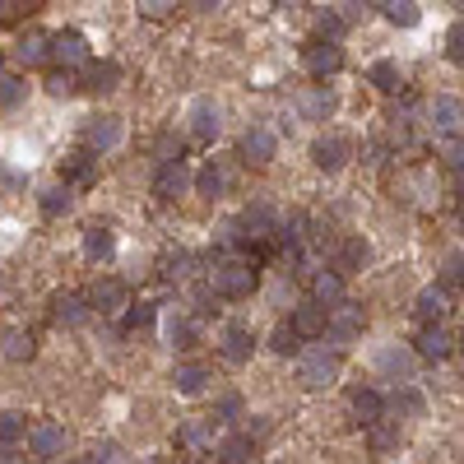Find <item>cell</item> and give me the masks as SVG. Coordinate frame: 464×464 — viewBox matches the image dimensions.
Masks as SVG:
<instances>
[{
  "mask_svg": "<svg viewBox=\"0 0 464 464\" xmlns=\"http://www.w3.org/2000/svg\"><path fill=\"white\" fill-rule=\"evenodd\" d=\"M311 158H316L320 172H339L344 162L353 158V144L344 140V135H320V140L311 144Z\"/></svg>",
  "mask_w": 464,
  "mask_h": 464,
  "instance_id": "7c38bea8",
  "label": "cell"
},
{
  "mask_svg": "<svg viewBox=\"0 0 464 464\" xmlns=\"http://www.w3.org/2000/svg\"><path fill=\"white\" fill-rule=\"evenodd\" d=\"M275 149H279V140H275V130H269V126H251L247 135H241V158L256 162V168L275 158Z\"/></svg>",
  "mask_w": 464,
  "mask_h": 464,
  "instance_id": "9a60e30c",
  "label": "cell"
},
{
  "mask_svg": "<svg viewBox=\"0 0 464 464\" xmlns=\"http://www.w3.org/2000/svg\"><path fill=\"white\" fill-rule=\"evenodd\" d=\"M84 460H121V451H117V442H102V446H93Z\"/></svg>",
  "mask_w": 464,
  "mask_h": 464,
  "instance_id": "f5cc1de1",
  "label": "cell"
},
{
  "mask_svg": "<svg viewBox=\"0 0 464 464\" xmlns=\"http://www.w3.org/2000/svg\"><path fill=\"white\" fill-rule=\"evenodd\" d=\"M446 51H451V61L464 66V23H455V29L446 33Z\"/></svg>",
  "mask_w": 464,
  "mask_h": 464,
  "instance_id": "816d5d0a",
  "label": "cell"
},
{
  "mask_svg": "<svg viewBox=\"0 0 464 464\" xmlns=\"http://www.w3.org/2000/svg\"><path fill=\"white\" fill-rule=\"evenodd\" d=\"M196 265H200V256H190V251H177V256H168L162 260V284H190L196 279Z\"/></svg>",
  "mask_w": 464,
  "mask_h": 464,
  "instance_id": "4316f807",
  "label": "cell"
},
{
  "mask_svg": "<svg viewBox=\"0 0 464 464\" xmlns=\"http://www.w3.org/2000/svg\"><path fill=\"white\" fill-rule=\"evenodd\" d=\"M335 112V93L330 89H311V93H302V117L307 121H325Z\"/></svg>",
  "mask_w": 464,
  "mask_h": 464,
  "instance_id": "e575fe53",
  "label": "cell"
},
{
  "mask_svg": "<svg viewBox=\"0 0 464 464\" xmlns=\"http://www.w3.org/2000/svg\"><path fill=\"white\" fill-rule=\"evenodd\" d=\"M237 414H241V399H237V395H223V399H218V408H214L218 423H232Z\"/></svg>",
  "mask_w": 464,
  "mask_h": 464,
  "instance_id": "681fc988",
  "label": "cell"
},
{
  "mask_svg": "<svg viewBox=\"0 0 464 464\" xmlns=\"http://www.w3.org/2000/svg\"><path fill=\"white\" fill-rule=\"evenodd\" d=\"M293 325H297V335L302 339H325V325H330V311H325V302H302V307H293Z\"/></svg>",
  "mask_w": 464,
  "mask_h": 464,
  "instance_id": "5bb4252c",
  "label": "cell"
},
{
  "mask_svg": "<svg viewBox=\"0 0 464 464\" xmlns=\"http://www.w3.org/2000/svg\"><path fill=\"white\" fill-rule=\"evenodd\" d=\"M311 297L325 302V307H335L344 297V275H339V269H316V275H311Z\"/></svg>",
  "mask_w": 464,
  "mask_h": 464,
  "instance_id": "603a6c76",
  "label": "cell"
},
{
  "mask_svg": "<svg viewBox=\"0 0 464 464\" xmlns=\"http://www.w3.org/2000/svg\"><path fill=\"white\" fill-rule=\"evenodd\" d=\"M297 381H302L307 390H325L339 381V348H307L302 363H297Z\"/></svg>",
  "mask_w": 464,
  "mask_h": 464,
  "instance_id": "7a4b0ae2",
  "label": "cell"
},
{
  "mask_svg": "<svg viewBox=\"0 0 464 464\" xmlns=\"http://www.w3.org/2000/svg\"><path fill=\"white\" fill-rule=\"evenodd\" d=\"M446 311H451V288H423L418 293V302H414V316L418 320H446Z\"/></svg>",
  "mask_w": 464,
  "mask_h": 464,
  "instance_id": "44dd1931",
  "label": "cell"
},
{
  "mask_svg": "<svg viewBox=\"0 0 464 464\" xmlns=\"http://www.w3.org/2000/svg\"><path fill=\"white\" fill-rule=\"evenodd\" d=\"M302 61H307L311 74H335V70L344 66V51L335 47V38H325V42H311V47L302 51Z\"/></svg>",
  "mask_w": 464,
  "mask_h": 464,
  "instance_id": "2e32d148",
  "label": "cell"
},
{
  "mask_svg": "<svg viewBox=\"0 0 464 464\" xmlns=\"http://www.w3.org/2000/svg\"><path fill=\"white\" fill-rule=\"evenodd\" d=\"M196 186H200V196H209V200L228 196V186H232V168H228V162H218V158H209L205 168H200V177H196Z\"/></svg>",
  "mask_w": 464,
  "mask_h": 464,
  "instance_id": "d6986e66",
  "label": "cell"
},
{
  "mask_svg": "<svg viewBox=\"0 0 464 464\" xmlns=\"http://www.w3.org/2000/svg\"><path fill=\"white\" fill-rule=\"evenodd\" d=\"M367 5H376L390 23H399V29H414V23H418V5H414V0H367Z\"/></svg>",
  "mask_w": 464,
  "mask_h": 464,
  "instance_id": "4dcf8cb0",
  "label": "cell"
},
{
  "mask_svg": "<svg viewBox=\"0 0 464 464\" xmlns=\"http://www.w3.org/2000/svg\"><path fill=\"white\" fill-rule=\"evenodd\" d=\"M112 251H117V232L102 228V223H93V228L84 232V256L98 265V260H112Z\"/></svg>",
  "mask_w": 464,
  "mask_h": 464,
  "instance_id": "484cf974",
  "label": "cell"
},
{
  "mask_svg": "<svg viewBox=\"0 0 464 464\" xmlns=\"http://www.w3.org/2000/svg\"><path fill=\"white\" fill-rule=\"evenodd\" d=\"M33 348H38V339L29 330H5V335H0V353H5L10 363H29Z\"/></svg>",
  "mask_w": 464,
  "mask_h": 464,
  "instance_id": "f546056e",
  "label": "cell"
},
{
  "mask_svg": "<svg viewBox=\"0 0 464 464\" xmlns=\"http://www.w3.org/2000/svg\"><path fill=\"white\" fill-rule=\"evenodd\" d=\"M29 451H33L38 460H61V455H66V427L38 423V427L29 432Z\"/></svg>",
  "mask_w": 464,
  "mask_h": 464,
  "instance_id": "4fadbf2b",
  "label": "cell"
},
{
  "mask_svg": "<svg viewBox=\"0 0 464 464\" xmlns=\"http://www.w3.org/2000/svg\"><path fill=\"white\" fill-rule=\"evenodd\" d=\"M353 414H358L363 427H372L376 418H386L390 408H386V399H381L376 390H353Z\"/></svg>",
  "mask_w": 464,
  "mask_h": 464,
  "instance_id": "f1b7e54d",
  "label": "cell"
},
{
  "mask_svg": "<svg viewBox=\"0 0 464 464\" xmlns=\"http://www.w3.org/2000/svg\"><path fill=\"white\" fill-rule=\"evenodd\" d=\"M177 10V0H140V14L144 19H162V14H172Z\"/></svg>",
  "mask_w": 464,
  "mask_h": 464,
  "instance_id": "f907efd6",
  "label": "cell"
},
{
  "mask_svg": "<svg viewBox=\"0 0 464 464\" xmlns=\"http://www.w3.org/2000/svg\"><path fill=\"white\" fill-rule=\"evenodd\" d=\"M376 367L386 372L390 381H414V353H404V348H386L376 358Z\"/></svg>",
  "mask_w": 464,
  "mask_h": 464,
  "instance_id": "83f0119b",
  "label": "cell"
},
{
  "mask_svg": "<svg viewBox=\"0 0 464 464\" xmlns=\"http://www.w3.org/2000/svg\"><path fill=\"white\" fill-rule=\"evenodd\" d=\"M218 107L209 98H200L196 107H190V140H200V144H214V135H218Z\"/></svg>",
  "mask_w": 464,
  "mask_h": 464,
  "instance_id": "e0dca14e",
  "label": "cell"
},
{
  "mask_svg": "<svg viewBox=\"0 0 464 464\" xmlns=\"http://www.w3.org/2000/svg\"><path fill=\"white\" fill-rule=\"evenodd\" d=\"M47 89L57 93V98H66V93H74V89H79V79H74V70H61V66H57V74L47 79Z\"/></svg>",
  "mask_w": 464,
  "mask_h": 464,
  "instance_id": "bcb514c9",
  "label": "cell"
},
{
  "mask_svg": "<svg viewBox=\"0 0 464 464\" xmlns=\"http://www.w3.org/2000/svg\"><path fill=\"white\" fill-rule=\"evenodd\" d=\"M190 5H196V10H214V5H218V0H190Z\"/></svg>",
  "mask_w": 464,
  "mask_h": 464,
  "instance_id": "11a10c76",
  "label": "cell"
},
{
  "mask_svg": "<svg viewBox=\"0 0 464 464\" xmlns=\"http://www.w3.org/2000/svg\"><path fill=\"white\" fill-rule=\"evenodd\" d=\"M51 66H61V70H79V66H89V38L84 33H57L51 38Z\"/></svg>",
  "mask_w": 464,
  "mask_h": 464,
  "instance_id": "8992f818",
  "label": "cell"
},
{
  "mask_svg": "<svg viewBox=\"0 0 464 464\" xmlns=\"http://www.w3.org/2000/svg\"><path fill=\"white\" fill-rule=\"evenodd\" d=\"M89 297L84 293H57L51 297V325H66V330H79L89 320Z\"/></svg>",
  "mask_w": 464,
  "mask_h": 464,
  "instance_id": "9c48e42d",
  "label": "cell"
},
{
  "mask_svg": "<svg viewBox=\"0 0 464 464\" xmlns=\"http://www.w3.org/2000/svg\"><path fill=\"white\" fill-rule=\"evenodd\" d=\"M344 29H348V23H344L339 14H320V19H316V33H320V38H339Z\"/></svg>",
  "mask_w": 464,
  "mask_h": 464,
  "instance_id": "c3c4849f",
  "label": "cell"
},
{
  "mask_svg": "<svg viewBox=\"0 0 464 464\" xmlns=\"http://www.w3.org/2000/svg\"><path fill=\"white\" fill-rule=\"evenodd\" d=\"M5 5H10V0H0V10H5Z\"/></svg>",
  "mask_w": 464,
  "mask_h": 464,
  "instance_id": "91938a15",
  "label": "cell"
},
{
  "mask_svg": "<svg viewBox=\"0 0 464 464\" xmlns=\"http://www.w3.org/2000/svg\"><path fill=\"white\" fill-rule=\"evenodd\" d=\"M455 209H460V214H464V168H460V172H455Z\"/></svg>",
  "mask_w": 464,
  "mask_h": 464,
  "instance_id": "db71d44e",
  "label": "cell"
},
{
  "mask_svg": "<svg viewBox=\"0 0 464 464\" xmlns=\"http://www.w3.org/2000/svg\"><path fill=\"white\" fill-rule=\"evenodd\" d=\"M61 209H70V186L66 190H47V196H42V214L47 218H57Z\"/></svg>",
  "mask_w": 464,
  "mask_h": 464,
  "instance_id": "7dc6e473",
  "label": "cell"
},
{
  "mask_svg": "<svg viewBox=\"0 0 464 464\" xmlns=\"http://www.w3.org/2000/svg\"><path fill=\"white\" fill-rule=\"evenodd\" d=\"M117 79H121V66H112V61H107V66H93V70H89V84H84V89H93V93H107V89H117Z\"/></svg>",
  "mask_w": 464,
  "mask_h": 464,
  "instance_id": "ab89813d",
  "label": "cell"
},
{
  "mask_svg": "<svg viewBox=\"0 0 464 464\" xmlns=\"http://www.w3.org/2000/svg\"><path fill=\"white\" fill-rule=\"evenodd\" d=\"M275 5H293V0H275Z\"/></svg>",
  "mask_w": 464,
  "mask_h": 464,
  "instance_id": "6f0895ef",
  "label": "cell"
},
{
  "mask_svg": "<svg viewBox=\"0 0 464 464\" xmlns=\"http://www.w3.org/2000/svg\"><path fill=\"white\" fill-rule=\"evenodd\" d=\"M214 427H218V418L209 414V418H196V423H186L181 432H177V446L181 451H214Z\"/></svg>",
  "mask_w": 464,
  "mask_h": 464,
  "instance_id": "ac0fdd59",
  "label": "cell"
},
{
  "mask_svg": "<svg viewBox=\"0 0 464 464\" xmlns=\"http://www.w3.org/2000/svg\"><path fill=\"white\" fill-rule=\"evenodd\" d=\"M168 339H172V348H190V344H196V320H190V316H172Z\"/></svg>",
  "mask_w": 464,
  "mask_h": 464,
  "instance_id": "60d3db41",
  "label": "cell"
},
{
  "mask_svg": "<svg viewBox=\"0 0 464 464\" xmlns=\"http://www.w3.org/2000/svg\"><path fill=\"white\" fill-rule=\"evenodd\" d=\"M190 190V172H186V162L172 158V162H158V172H153V196L158 200H181Z\"/></svg>",
  "mask_w": 464,
  "mask_h": 464,
  "instance_id": "ba28073f",
  "label": "cell"
},
{
  "mask_svg": "<svg viewBox=\"0 0 464 464\" xmlns=\"http://www.w3.org/2000/svg\"><path fill=\"white\" fill-rule=\"evenodd\" d=\"M269 348L275 353H284V358H293V353H302V335H297V325L288 320V325H279L275 335H269Z\"/></svg>",
  "mask_w": 464,
  "mask_h": 464,
  "instance_id": "8d00e7d4",
  "label": "cell"
},
{
  "mask_svg": "<svg viewBox=\"0 0 464 464\" xmlns=\"http://www.w3.org/2000/svg\"><path fill=\"white\" fill-rule=\"evenodd\" d=\"M367 79H372L381 93H399V89H404V74H399L395 61H376V66L367 70Z\"/></svg>",
  "mask_w": 464,
  "mask_h": 464,
  "instance_id": "836d02e7",
  "label": "cell"
},
{
  "mask_svg": "<svg viewBox=\"0 0 464 464\" xmlns=\"http://www.w3.org/2000/svg\"><path fill=\"white\" fill-rule=\"evenodd\" d=\"M218 348H223L228 363H247L251 353H256V335L247 330V325H228V330H223V344H218Z\"/></svg>",
  "mask_w": 464,
  "mask_h": 464,
  "instance_id": "7402d4cb",
  "label": "cell"
},
{
  "mask_svg": "<svg viewBox=\"0 0 464 464\" xmlns=\"http://www.w3.org/2000/svg\"><path fill=\"white\" fill-rule=\"evenodd\" d=\"M23 93H29V84L19 74H0V107H19Z\"/></svg>",
  "mask_w": 464,
  "mask_h": 464,
  "instance_id": "b9f144b4",
  "label": "cell"
},
{
  "mask_svg": "<svg viewBox=\"0 0 464 464\" xmlns=\"http://www.w3.org/2000/svg\"><path fill=\"white\" fill-rule=\"evenodd\" d=\"M436 284L451 288V293H460V288H464V256H460V251L442 260V275H436Z\"/></svg>",
  "mask_w": 464,
  "mask_h": 464,
  "instance_id": "f35d334b",
  "label": "cell"
},
{
  "mask_svg": "<svg viewBox=\"0 0 464 464\" xmlns=\"http://www.w3.org/2000/svg\"><path fill=\"white\" fill-rule=\"evenodd\" d=\"M14 57H19L23 66H47V61H51V38H47V33H23L19 47H14Z\"/></svg>",
  "mask_w": 464,
  "mask_h": 464,
  "instance_id": "cb8c5ba5",
  "label": "cell"
},
{
  "mask_svg": "<svg viewBox=\"0 0 464 464\" xmlns=\"http://www.w3.org/2000/svg\"><path fill=\"white\" fill-rule=\"evenodd\" d=\"M363 330H367V311L358 307V302H335V311H330V325H325V339H330L335 348H348L353 339H363Z\"/></svg>",
  "mask_w": 464,
  "mask_h": 464,
  "instance_id": "3957f363",
  "label": "cell"
},
{
  "mask_svg": "<svg viewBox=\"0 0 464 464\" xmlns=\"http://www.w3.org/2000/svg\"><path fill=\"white\" fill-rule=\"evenodd\" d=\"M436 158H442L451 172H460V168H464V135H460V130H455V135H442V144H436Z\"/></svg>",
  "mask_w": 464,
  "mask_h": 464,
  "instance_id": "d590c367",
  "label": "cell"
},
{
  "mask_svg": "<svg viewBox=\"0 0 464 464\" xmlns=\"http://www.w3.org/2000/svg\"><path fill=\"white\" fill-rule=\"evenodd\" d=\"M395 442H399V427H386V423L376 418L372 423V451H390Z\"/></svg>",
  "mask_w": 464,
  "mask_h": 464,
  "instance_id": "f6af8a7d",
  "label": "cell"
},
{
  "mask_svg": "<svg viewBox=\"0 0 464 464\" xmlns=\"http://www.w3.org/2000/svg\"><path fill=\"white\" fill-rule=\"evenodd\" d=\"M260 284V260L247 256V251H223L209 269V288L218 297H228V302H241V297H251Z\"/></svg>",
  "mask_w": 464,
  "mask_h": 464,
  "instance_id": "6da1fadb",
  "label": "cell"
},
{
  "mask_svg": "<svg viewBox=\"0 0 464 464\" xmlns=\"http://www.w3.org/2000/svg\"><path fill=\"white\" fill-rule=\"evenodd\" d=\"M121 117H89L84 126H79V140H84L89 149H98V153H107V149H117L121 144Z\"/></svg>",
  "mask_w": 464,
  "mask_h": 464,
  "instance_id": "52a82bcc",
  "label": "cell"
},
{
  "mask_svg": "<svg viewBox=\"0 0 464 464\" xmlns=\"http://www.w3.org/2000/svg\"><path fill=\"white\" fill-rule=\"evenodd\" d=\"M427 126H432L436 135L464 130V102H460V98H432V102H427Z\"/></svg>",
  "mask_w": 464,
  "mask_h": 464,
  "instance_id": "8fae6325",
  "label": "cell"
},
{
  "mask_svg": "<svg viewBox=\"0 0 464 464\" xmlns=\"http://www.w3.org/2000/svg\"><path fill=\"white\" fill-rule=\"evenodd\" d=\"M367 256H372V251H367V241H363V237H344L339 247L330 251V265L339 269V275H353V269H363V265H367Z\"/></svg>",
  "mask_w": 464,
  "mask_h": 464,
  "instance_id": "ffe728a7",
  "label": "cell"
},
{
  "mask_svg": "<svg viewBox=\"0 0 464 464\" xmlns=\"http://www.w3.org/2000/svg\"><path fill=\"white\" fill-rule=\"evenodd\" d=\"M0 70H5V51H0Z\"/></svg>",
  "mask_w": 464,
  "mask_h": 464,
  "instance_id": "9f6ffc18",
  "label": "cell"
},
{
  "mask_svg": "<svg viewBox=\"0 0 464 464\" xmlns=\"http://www.w3.org/2000/svg\"><path fill=\"white\" fill-rule=\"evenodd\" d=\"M455 344H460V339L446 330L442 320H423V330H418V339H414V353H418L423 363H446L451 353H455Z\"/></svg>",
  "mask_w": 464,
  "mask_h": 464,
  "instance_id": "277c9868",
  "label": "cell"
},
{
  "mask_svg": "<svg viewBox=\"0 0 464 464\" xmlns=\"http://www.w3.org/2000/svg\"><path fill=\"white\" fill-rule=\"evenodd\" d=\"M172 386H177L181 395H200V390L209 386V367H205V363H177Z\"/></svg>",
  "mask_w": 464,
  "mask_h": 464,
  "instance_id": "d4e9b609",
  "label": "cell"
},
{
  "mask_svg": "<svg viewBox=\"0 0 464 464\" xmlns=\"http://www.w3.org/2000/svg\"><path fill=\"white\" fill-rule=\"evenodd\" d=\"M460 353H464V335H460Z\"/></svg>",
  "mask_w": 464,
  "mask_h": 464,
  "instance_id": "680465c9",
  "label": "cell"
},
{
  "mask_svg": "<svg viewBox=\"0 0 464 464\" xmlns=\"http://www.w3.org/2000/svg\"><path fill=\"white\" fill-rule=\"evenodd\" d=\"M386 408H390L395 418H418V414H423V395H418V390H408L404 381H399V390L386 399Z\"/></svg>",
  "mask_w": 464,
  "mask_h": 464,
  "instance_id": "d6a6232c",
  "label": "cell"
},
{
  "mask_svg": "<svg viewBox=\"0 0 464 464\" xmlns=\"http://www.w3.org/2000/svg\"><path fill=\"white\" fill-rule=\"evenodd\" d=\"M214 455L223 464H247V460H256V442H251V436H228V442H218Z\"/></svg>",
  "mask_w": 464,
  "mask_h": 464,
  "instance_id": "1f68e13d",
  "label": "cell"
},
{
  "mask_svg": "<svg viewBox=\"0 0 464 464\" xmlns=\"http://www.w3.org/2000/svg\"><path fill=\"white\" fill-rule=\"evenodd\" d=\"M29 436V418L23 414H0V446H19Z\"/></svg>",
  "mask_w": 464,
  "mask_h": 464,
  "instance_id": "74e56055",
  "label": "cell"
},
{
  "mask_svg": "<svg viewBox=\"0 0 464 464\" xmlns=\"http://www.w3.org/2000/svg\"><path fill=\"white\" fill-rule=\"evenodd\" d=\"M181 149H186V140H181V135H172V130H162L158 140H153V153H158V162H172V158H181Z\"/></svg>",
  "mask_w": 464,
  "mask_h": 464,
  "instance_id": "7bdbcfd3",
  "label": "cell"
},
{
  "mask_svg": "<svg viewBox=\"0 0 464 464\" xmlns=\"http://www.w3.org/2000/svg\"><path fill=\"white\" fill-rule=\"evenodd\" d=\"M61 177H66V186H79V190H89L93 181H98V149H74L66 162H61Z\"/></svg>",
  "mask_w": 464,
  "mask_h": 464,
  "instance_id": "30bf717a",
  "label": "cell"
},
{
  "mask_svg": "<svg viewBox=\"0 0 464 464\" xmlns=\"http://www.w3.org/2000/svg\"><path fill=\"white\" fill-rule=\"evenodd\" d=\"M153 302H140V307H130L126 311V335H135V330H149V325H153Z\"/></svg>",
  "mask_w": 464,
  "mask_h": 464,
  "instance_id": "ee69618b",
  "label": "cell"
},
{
  "mask_svg": "<svg viewBox=\"0 0 464 464\" xmlns=\"http://www.w3.org/2000/svg\"><path fill=\"white\" fill-rule=\"evenodd\" d=\"M84 297H89L93 311H102V316H121V311L130 307V284H126V279H93Z\"/></svg>",
  "mask_w": 464,
  "mask_h": 464,
  "instance_id": "5b68a950",
  "label": "cell"
}]
</instances>
